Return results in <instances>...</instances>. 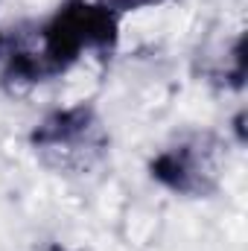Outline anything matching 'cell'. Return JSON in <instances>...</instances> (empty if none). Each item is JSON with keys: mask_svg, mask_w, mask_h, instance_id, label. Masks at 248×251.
Segmentation results:
<instances>
[{"mask_svg": "<svg viewBox=\"0 0 248 251\" xmlns=\"http://www.w3.org/2000/svg\"><path fill=\"white\" fill-rule=\"evenodd\" d=\"M120 18L99 0H62L38 26L0 32V82L9 91L67 73L85 53L111 56Z\"/></svg>", "mask_w": 248, "mask_h": 251, "instance_id": "obj_1", "label": "cell"}, {"mask_svg": "<svg viewBox=\"0 0 248 251\" xmlns=\"http://www.w3.org/2000/svg\"><path fill=\"white\" fill-rule=\"evenodd\" d=\"M26 140L38 164L64 178L94 176L111 155L108 126L91 102L50 111L32 126Z\"/></svg>", "mask_w": 248, "mask_h": 251, "instance_id": "obj_2", "label": "cell"}, {"mask_svg": "<svg viewBox=\"0 0 248 251\" xmlns=\"http://www.w3.org/2000/svg\"><path fill=\"white\" fill-rule=\"evenodd\" d=\"M149 178L184 199H210L222 184L225 149L213 131H187L158 149L149 164Z\"/></svg>", "mask_w": 248, "mask_h": 251, "instance_id": "obj_3", "label": "cell"}, {"mask_svg": "<svg viewBox=\"0 0 248 251\" xmlns=\"http://www.w3.org/2000/svg\"><path fill=\"white\" fill-rule=\"evenodd\" d=\"M105 9H111L117 18L125 15V12H140V9H152V6H161L167 0H99Z\"/></svg>", "mask_w": 248, "mask_h": 251, "instance_id": "obj_4", "label": "cell"}]
</instances>
